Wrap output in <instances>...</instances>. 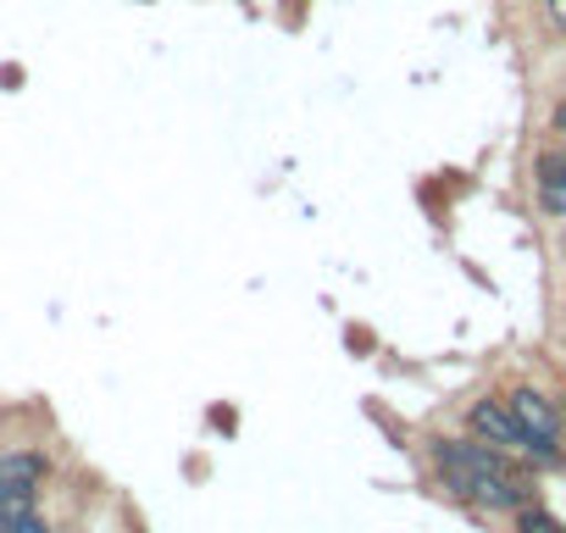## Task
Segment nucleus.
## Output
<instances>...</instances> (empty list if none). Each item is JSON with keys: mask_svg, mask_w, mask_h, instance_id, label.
I'll list each match as a JSON object with an SVG mask.
<instances>
[{"mask_svg": "<svg viewBox=\"0 0 566 533\" xmlns=\"http://www.w3.org/2000/svg\"><path fill=\"white\" fill-rule=\"evenodd\" d=\"M439 483L478 511H522L533 505V472L522 461H511L505 450L472 439V433H439L428 445Z\"/></svg>", "mask_w": 566, "mask_h": 533, "instance_id": "obj_1", "label": "nucleus"}, {"mask_svg": "<svg viewBox=\"0 0 566 533\" xmlns=\"http://www.w3.org/2000/svg\"><path fill=\"white\" fill-rule=\"evenodd\" d=\"M505 400V411L516 417V428L527 433V439H538V445H566V411L544 395V389H533V384H516L511 395H500Z\"/></svg>", "mask_w": 566, "mask_h": 533, "instance_id": "obj_2", "label": "nucleus"}, {"mask_svg": "<svg viewBox=\"0 0 566 533\" xmlns=\"http://www.w3.org/2000/svg\"><path fill=\"white\" fill-rule=\"evenodd\" d=\"M533 195H538V211L544 217L566 222V161H560L555 145L533 156Z\"/></svg>", "mask_w": 566, "mask_h": 533, "instance_id": "obj_3", "label": "nucleus"}, {"mask_svg": "<svg viewBox=\"0 0 566 533\" xmlns=\"http://www.w3.org/2000/svg\"><path fill=\"white\" fill-rule=\"evenodd\" d=\"M51 478V456L40 445H12L0 450V483H29V489H45Z\"/></svg>", "mask_w": 566, "mask_h": 533, "instance_id": "obj_4", "label": "nucleus"}, {"mask_svg": "<svg viewBox=\"0 0 566 533\" xmlns=\"http://www.w3.org/2000/svg\"><path fill=\"white\" fill-rule=\"evenodd\" d=\"M511 522H516V533H566V527H560V516H549L538 500H533V505H522V511H511Z\"/></svg>", "mask_w": 566, "mask_h": 533, "instance_id": "obj_5", "label": "nucleus"}, {"mask_svg": "<svg viewBox=\"0 0 566 533\" xmlns=\"http://www.w3.org/2000/svg\"><path fill=\"white\" fill-rule=\"evenodd\" d=\"M544 18H549L555 34H566V0H544Z\"/></svg>", "mask_w": 566, "mask_h": 533, "instance_id": "obj_6", "label": "nucleus"}, {"mask_svg": "<svg viewBox=\"0 0 566 533\" xmlns=\"http://www.w3.org/2000/svg\"><path fill=\"white\" fill-rule=\"evenodd\" d=\"M555 150H560V161H566V139H560V145H555Z\"/></svg>", "mask_w": 566, "mask_h": 533, "instance_id": "obj_7", "label": "nucleus"}]
</instances>
